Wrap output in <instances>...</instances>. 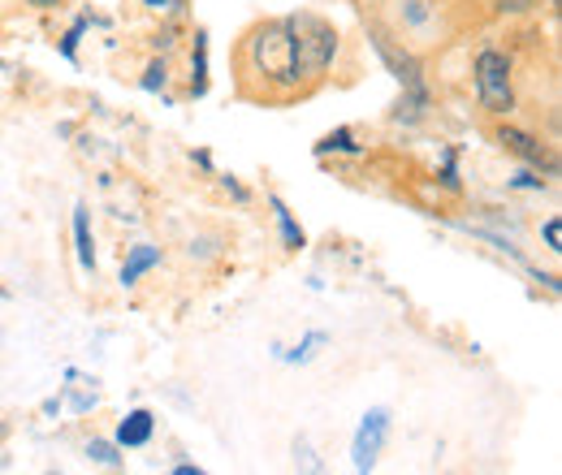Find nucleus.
<instances>
[{
	"label": "nucleus",
	"mask_w": 562,
	"mask_h": 475,
	"mask_svg": "<svg viewBox=\"0 0 562 475\" xmlns=\"http://www.w3.org/2000/svg\"><path fill=\"white\" fill-rule=\"evenodd\" d=\"M87 459H91L95 467H104V472H117V467H122V450H117L113 441H104V437H91V441H87Z\"/></svg>",
	"instance_id": "nucleus-13"
},
{
	"label": "nucleus",
	"mask_w": 562,
	"mask_h": 475,
	"mask_svg": "<svg viewBox=\"0 0 562 475\" xmlns=\"http://www.w3.org/2000/svg\"><path fill=\"white\" fill-rule=\"evenodd\" d=\"M329 151H342V156H359L363 147H359L351 131L342 126V131H334V135H325L321 143H316V156H329Z\"/></svg>",
	"instance_id": "nucleus-14"
},
{
	"label": "nucleus",
	"mask_w": 562,
	"mask_h": 475,
	"mask_svg": "<svg viewBox=\"0 0 562 475\" xmlns=\"http://www.w3.org/2000/svg\"><path fill=\"white\" fill-rule=\"evenodd\" d=\"M82 31H87V18H78V22H74L70 26V35H66V39H61V57H78V39H82Z\"/></svg>",
	"instance_id": "nucleus-19"
},
{
	"label": "nucleus",
	"mask_w": 562,
	"mask_h": 475,
	"mask_svg": "<svg viewBox=\"0 0 562 475\" xmlns=\"http://www.w3.org/2000/svg\"><path fill=\"white\" fill-rule=\"evenodd\" d=\"M165 82H169V66H165V61H151V66L143 69V91H147V95H160V91H165Z\"/></svg>",
	"instance_id": "nucleus-15"
},
{
	"label": "nucleus",
	"mask_w": 562,
	"mask_h": 475,
	"mask_svg": "<svg viewBox=\"0 0 562 475\" xmlns=\"http://www.w3.org/2000/svg\"><path fill=\"white\" fill-rule=\"evenodd\" d=\"M221 182H225V191H229V195H234V200H238V204H247V200H251V195H247V186H243V182H234V178H221Z\"/></svg>",
	"instance_id": "nucleus-20"
},
{
	"label": "nucleus",
	"mask_w": 562,
	"mask_h": 475,
	"mask_svg": "<svg viewBox=\"0 0 562 475\" xmlns=\"http://www.w3.org/2000/svg\"><path fill=\"white\" fill-rule=\"evenodd\" d=\"M385 441H390V410L372 407L363 419H359V428H355V441H351L355 475H372V467L381 463Z\"/></svg>",
	"instance_id": "nucleus-4"
},
{
	"label": "nucleus",
	"mask_w": 562,
	"mask_h": 475,
	"mask_svg": "<svg viewBox=\"0 0 562 475\" xmlns=\"http://www.w3.org/2000/svg\"><path fill=\"white\" fill-rule=\"evenodd\" d=\"M209 91V35H195V53H191V95Z\"/></svg>",
	"instance_id": "nucleus-12"
},
{
	"label": "nucleus",
	"mask_w": 562,
	"mask_h": 475,
	"mask_svg": "<svg viewBox=\"0 0 562 475\" xmlns=\"http://www.w3.org/2000/svg\"><path fill=\"white\" fill-rule=\"evenodd\" d=\"M441 186H446V191H459V186H463V182H459V165H454V147L441 151Z\"/></svg>",
	"instance_id": "nucleus-16"
},
{
	"label": "nucleus",
	"mask_w": 562,
	"mask_h": 475,
	"mask_svg": "<svg viewBox=\"0 0 562 475\" xmlns=\"http://www.w3.org/2000/svg\"><path fill=\"white\" fill-rule=\"evenodd\" d=\"M40 4H53V0H40Z\"/></svg>",
	"instance_id": "nucleus-26"
},
{
	"label": "nucleus",
	"mask_w": 562,
	"mask_h": 475,
	"mask_svg": "<svg viewBox=\"0 0 562 475\" xmlns=\"http://www.w3.org/2000/svg\"><path fill=\"white\" fill-rule=\"evenodd\" d=\"M497 143L510 151V156H519L528 169H546V173H559V156L541 143V138H532L528 131H515V126H502L497 131Z\"/></svg>",
	"instance_id": "nucleus-5"
},
{
	"label": "nucleus",
	"mask_w": 562,
	"mask_h": 475,
	"mask_svg": "<svg viewBox=\"0 0 562 475\" xmlns=\"http://www.w3.org/2000/svg\"><path fill=\"white\" fill-rule=\"evenodd\" d=\"M321 346H329V333H325V329H312V333L299 341L294 350H285V346H273V354H278L281 363H312Z\"/></svg>",
	"instance_id": "nucleus-11"
},
{
	"label": "nucleus",
	"mask_w": 562,
	"mask_h": 475,
	"mask_svg": "<svg viewBox=\"0 0 562 475\" xmlns=\"http://www.w3.org/2000/svg\"><path fill=\"white\" fill-rule=\"evenodd\" d=\"M151 437H156V415H151L147 407H139V410H131V415L117 423L113 445H117V450H143Z\"/></svg>",
	"instance_id": "nucleus-6"
},
{
	"label": "nucleus",
	"mask_w": 562,
	"mask_h": 475,
	"mask_svg": "<svg viewBox=\"0 0 562 475\" xmlns=\"http://www.w3.org/2000/svg\"><path fill=\"white\" fill-rule=\"evenodd\" d=\"M546 4H559V0H546Z\"/></svg>",
	"instance_id": "nucleus-25"
},
{
	"label": "nucleus",
	"mask_w": 562,
	"mask_h": 475,
	"mask_svg": "<svg viewBox=\"0 0 562 475\" xmlns=\"http://www.w3.org/2000/svg\"><path fill=\"white\" fill-rule=\"evenodd\" d=\"M147 9H169V0H147Z\"/></svg>",
	"instance_id": "nucleus-23"
},
{
	"label": "nucleus",
	"mask_w": 562,
	"mask_h": 475,
	"mask_svg": "<svg viewBox=\"0 0 562 475\" xmlns=\"http://www.w3.org/2000/svg\"><path fill=\"white\" fill-rule=\"evenodd\" d=\"M243 66L265 82V91H299L307 82V69H303L294 22L290 18H269V22L251 26L247 39H243Z\"/></svg>",
	"instance_id": "nucleus-1"
},
{
	"label": "nucleus",
	"mask_w": 562,
	"mask_h": 475,
	"mask_svg": "<svg viewBox=\"0 0 562 475\" xmlns=\"http://www.w3.org/2000/svg\"><path fill=\"white\" fill-rule=\"evenodd\" d=\"M510 186H515V191H546V178H537V169L524 165V169L510 178Z\"/></svg>",
	"instance_id": "nucleus-17"
},
{
	"label": "nucleus",
	"mask_w": 562,
	"mask_h": 475,
	"mask_svg": "<svg viewBox=\"0 0 562 475\" xmlns=\"http://www.w3.org/2000/svg\"><path fill=\"white\" fill-rule=\"evenodd\" d=\"M74 251H78L82 272H95V238H91V212H87V204L74 207Z\"/></svg>",
	"instance_id": "nucleus-8"
},
{
	"label": "nucleus",
	"mask_w": 562,
	"mask_h": 475,
	"mask_svg": "<svg viewBox=\"0 0 562 475\" xmlns=\"http://www.w3.org/2000/svg\"><path fill=\"white\" fill-rule=\"evenodd\" d=\"M44 475H61V472H44Z\"/></svg>",
	"instance_id": "nucleus-24"
},
{
	"label": "nucleus",
	"mask_w": 562,
	"mask_h": 475,
	"mask_svg": "<svg viewBox=\"0 0 562 475\" xmlns=\"http://www.w3.org/2000/svg\"><path fill=\"white\" fill-rule=\"evenodd\" d=\"M151 269H160V247H151V242H135L131 251H126V260H122V285L131 290V285H139V276L143 272H151Z\"/></svg>",
	"instance_id": "nucleus-7"
},
{
	"label": "nucleus",
	"mask_w": 562,
	"mask_h": 475,
	"mask_svg": "<svg viewBox=\"0 0 562 475\" xmlns=\"http://www.w3.org/2000/svg\"><path fill=\"white\" fill-rule=\"evenodd\" d=\"M169 475H209V472H204V467H195V463H178Z\"/></svg>",
	"instance_id": "nucleus-22"
},
{
	"label": "nucleus",
	"mask_w": 562,
	"mask_h": 475,
	"mask_svg": "<svg viewBox=\"0 0 562 475\" xmlns=\"http://www.w3.org/2000/svg\"><path fill=\"white\" fill-rule=\"evenodd\" d=\"M541 238H546V247L559 256V251H562V220H559V216H546V225H541Z\"/></svg>",
	"instance_id": "nucleus-18"
},
{
	"label": "nucleus",
	"mask_w": 562,
	"mask_h": 475,
	"mask_svg": "<svg viewBox=\"0 0 562 475\" xmlns=\"http://www.w3.org/2000/svg\"><path fill=\"white\" fill-rule=\"evenodd\" d=\"M269 207H273V216H278L281 247H285V251H303V247H307V234H303V225L294 220V212L281 204L278 195H269Z\"/></svg>",
	"instance_id": "nucleus-10"
},
{
	"label": "nucleus",
	"mask_w": 562,
	"mask_h": 475,
	"mask_svg": "<svg viewBox=\"0 0 562 475\" xmlns=\"http://www.w3.org/2000/svg\"><path fill=\"white\" fill-rule=\"evenodd\" d=\"M472 78H476V100L493 117H506L515 109V87H510V57L502 48H481L472 61Z\"/></svg>",
	"instance_id": "nucleus-2"
},
{
	"label": "nucleus",
	"mask_w": 562,
	"mask_h": 475,
	"mask_svg": "<svg viewBox=\"0 0 562 475\" xmlns=\"http://www.w3.org/2000/svg\"><path fill=\"white\" fill-rule=\"evenodd\" d=\"M290 22H294V35H299V53H303L307 78H321L338 57V31L316 13H290Z\"/></svg>",
	"instance_id": "nucleus-3"
},
{
	"label": "nucleus",
	"mask_w": 562,
	"mask_h": 475,
	"mask_svg": "<svg viewBox=\"0 0 562 475\" xmlns=\"http://www.w3.org/2000/svg\"><path fill=\"white\" fill-rule=\"evenodd\" d=\"M91 407H95V394H78V398H74V410H78V415Z\"/></svg>",
	"instance_id": "nucleus-21"
},
{
	"label": "nucleus",
	"mask_w": 562,
	"mask_h": 475,
	"mask_svg": "<svg viewBox=\"0 0 562 475\" xmlns=\"http://www.w3.org/2000/svg\"><path fill=\"white\" fill-rule=\"evenodd\" d=\"M290 454H294V475H334V467L325 463V454L307 437H294Z\"/></svg>",
	"instance_id": "nucleus-9"
}]
</instances>
